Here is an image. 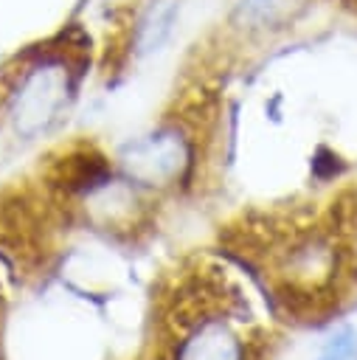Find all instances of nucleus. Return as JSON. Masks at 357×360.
<instances>
[{
  "label": "nucleus",
  "mask_w": 357,
  "mask_h": 360,
  "mask_svg": "<svg viewBox=\"0 0 357 360\" xmlns=\"http://www.w3.org/2000/svg\"><path fill=\"white\" fill-rule=\"evenodd\" d=\"M180 14L183 0H135L124 34L126 53L132 59H149L160 53L171 42L180 25Z\"/></svg>",
  "instance_id": "39448f33"
},
{
  "label": "nucleus",
  "mask_w": 357,
  "mask_h": 360,
  "mask_svg": "<svg viewBox=\"0 0 357 360\" xmlns=\"http://www.w3.org/2000/svg\"><path fill=\"white\" fill-rule=\"evenodd\" d=\"M112 180V163L96 146L65 152L48 169V183L62 197H90Z\"/></svg>",
  "instance_id": "423d86ee"
},
{
  "label": "nucleus",
  "mask_w": 357,
  "mask_h": 360,
  "mask_svg": "<svg viewBox=\"0 0 357 360\" xmlns=\"http://www.w3.org/2000/svg\"><path fill=\"white\" fill-rule=\"evenodd\" d=\"M351 250L357 256V208H354V219H351Z\"/></svg>",
  "instance_id": "6e6552de"
},
{
  "label": "nucleus",
  "mask_w": 357,
  "mask_h": 360,
  "mask_svg": "<svg viewBox=\"0 0 357 360\" xmlns=\"http://www.w3.org/2000/svg\"><path fill=\"white\" fill-rule=\"evenodd\" d=\"M177 323L174 360H247L245 338L216 309H202L197 318H177Z\"/></svg>",
  "instance_id": "20e7f679"
},
{
  "label": "nucleus",
  "mask_w": 357,
  "mask_h": 360,
  "mask_svg": "<svg viewBox=\"0 0 357 360\" xmlns=\"http://www.w3.org/2000/svg\"><path fill=\"white\" fill-rule=\"evenodd\" d=\"M346 3H354V6H357V0H346Z\"/></svg>",
  "instance_id": "1a4fd4ad"
},
{
  "label": "nucleus",
  "mask_w": 357,
  "mask_h": 360,
  "mask_svg": "<svg viewBox=\"0 0 357 360\" xmlns=\"http://www.w3.org/2000/svg\"><path fill=\"white\" fill-rule=\"evenodd\" d=\"M115 166L121 177L135 188H177L197 166L194 132L183 121H166L126 141L115 158Z\"/></svg>",
  "instance_id": "f03ea898"
},
{
  "label": "nucleus",
  "mask_w": 357,
  "mask_h": 360,
  "mask_svg": "<svg viewBox=\"0 0 357 360\" xmlns=\"http://www.w3.org/2000/svg\"><path fill=\"white\" fill-rule=\"evenodd\" d=\"M312 8L315 0H233L222 25L239 39L264 42L304 25Z\"/></svg>",
  "instance_id": "7ed1b4c3"
},
{
  "label": "nucleus",
  "mask_w": 357,
  "mask_h": 360,
  "mask_svg": "<svg viewBox=\"0 0 357 360\" xmlns=\"http://www.w3.org/2000/svg\"><path fill=\"white\" fill-rule=\"evenodd\" d=\"M318 360H357V332L351 326L337 329L320 349Z\"/></svg>",
  "instance_id": "0eeeda50"
},
{
  "label": "nucleus",
  "mask_w": 357,
  "mask_h": 360,
  "mask_svg": "<svg viewBox=\"0 0 357 360\" xmlns=\"http://www.w3.org/2000/svg\"><path fill=\"white\" fill-rule=\"evenodd\" d=\"M82 76V53L70 42L42 45L25 53L11 70L3 93V112L20 141L48 135L70 110Z\"/></svg>",
  "instance_id": "f257e3e1"
}]
</instances>
